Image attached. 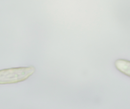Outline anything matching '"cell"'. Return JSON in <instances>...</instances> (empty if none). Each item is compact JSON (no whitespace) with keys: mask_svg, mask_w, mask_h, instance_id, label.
<instances>
[{"mask_svg":"<svg viewBox=\"0 0 130 109\" xmlns=\"http://www.w3.org/2000/svg\"><path fill=\"white\" fill-rule=\"evenodd\" d=\"M36 71L33 66L10 68L0 70V84H12L23 82Z\"/></svg>","mask_w":130,"mask_h":109,"instance_id":"cell-1","label":"cell"},{"mask_svg":"<svg viewBox=\"0 0 130 109\" xmlns=\"http://www.w3.org/2000/svg\"><path fill=\"white\" fill-rule=\"evenodd\" d=\"M116 68L123 74L130 77V61L119 59L115 62Z\"/></svg>","mask_w":130,"mask_h":109,"instance_id":"cell-2","label":"cell"}]
</instances>
